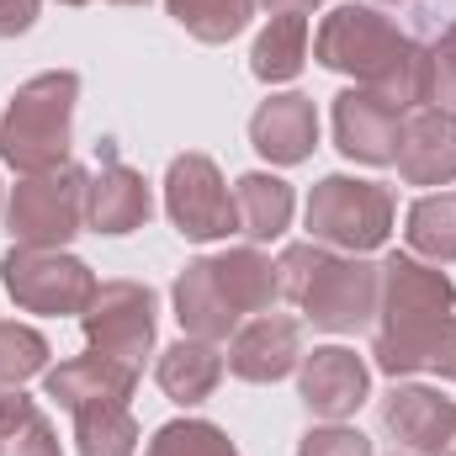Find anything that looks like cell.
Segmentation results:
<instances>
[{
	"label": "cell",
	"instance_id": "1",
	"mask_svg": "<svg viewBox=\"0 0 456 456\" xmlns=\"http://www.w3.org/2000/svg\"><path fill=\"white\" fill-rule=\"evenodd\" d=\"M314 59L335 75H350L355 86L377 91L398 112L430 107V48L398 32V21L377 5L345 0L314 32Z\"/></svg>",
	"mask_w": 456,
	"mask_h": 456
},
{
	"label": "cell",
	"instance_id": "2",
	"mask_svg": "<svg viewBox=\"0 0 456 456\" xmlns=\"http://www.w3.org/2000/svg\"><path fill=\"white\" fill-rule=\"evenodd\" d=\"M456 319V281L409 255V249H393L382 265H377V335H371V361L377 371H387L393 382L414 377V371H430L441 335Z\"/></svg>",
	"mask_w": 456,
	"mask_h": 456
},
{
	"label": "cell",
	"instance_id": "3",
	"mask_svg": "<svg viewBox=\"0 0 456 456\" xmlns=\"http://www.w3.org/2000/svg\"><path fill=\"white\" fill-rule=\"evenodd\" d=\"M281 297L324 335H355L377 319V265L366 255H340L330 244L297 239L276 260Z\"/></svg>",
	"mask_w": 456,
	"mask_h": 456
},
{
	"label": "cell",
	"instance_id": "4",
	"mask_svg": "<svg viewBox=\"0 0 456 456\" xmlns=\"http://www.w3.org/2000/svg\"><path fill=\"white\" fill-rule=\"evenodd\" d=\"M75 102H80V75L75 69H48L16 86L11 107L0 117V159L16 175H43L69 165L75 143Z\"/></svg>",
	"mask_w": 456,
	"mask_h": 456
},
{
	"label": "cell",
	"instance_id": "5",
	"mask_svg": "<svg viewBox=\"0 0 456 456\" xmlns=\"http://www.w3.org/2000/svg\"><path fill=\"white\" fill-rule=\"evenodd\" d=\"M303 224L314 244H330L340 255H371L387 244V233L398 224V202L382 181H361V175H324L308 191Z\"/></svg>",
	"mask_w": 456,
	"mask_h": 456
},
{
	"label": "cell",
	"instance_id": "6",
	"mask_svg": "<svg viewBox=\"0 0 456 456\" xmlns=\"http://www.w3.org/2000/svg\"><path fill=\"white\" fill-rule=\"evenodd\" d=\"M86 181L91 170L59 165L43 175H21L5 197V233L27 249H64L86 228Z\"/></svg>",
	"mask_w": 456,
	"mask_h": 456
},
{
	"label": "cell",
	"instance_id": "7",
	"mask_svg": "<svg viewBox=\"0 0 456 456\" xmlns=\"http://www.w3.org/2000/svg\"><path fill=\"white\" fill-rule=\"evenodd\" d=\"M0 281L11 292V303L21 314H43V319H64V314H86L96 297V271L69 255V249H27L11 244L0 255Z\"/></svg>",
	"mask_w": 456,
	"mask_h": 456
},
{
	"label": "cell",
	"instance_id": "8",
	"mask_svg": "<svg viewBox=\"0 0 456 456\" xmlns=\"http://www.w3.org/2000/svg\"><path fill=\"white\" fill-rule=\"evenodd\" d=\"M165 213H170L181 239H197V244L239 233L233 191H228L224 170L208 154H175L170 159V170H165Z\"/></svg>",
	"mask_w": 456,
	"mask_h": 456
},
{
	"label": "cell",
	"instance_id": "9",
	"mask_svg": "<svg viewBox=\"0 0 456 456\" xmlns=\"http://www.w3.org/2000/svg\"><path fill=\"white\" fill-rule=\"evenodd\" d=\"M80 330L96 355H112L122 366L143 371V355L154 350V330H159L154 292L143 281H102L91 308L80 314Z\"/></svg>",
	"mask_w": 456,
	"mask_h": 456
},
{
	"label": "cell",
	"instance_id": "10",
	"mask_svg": "<svg viewBox=\"0 0 456 456\" xmlns=\"http://www.w3.org/2000/svg\"><path fill=\"white\" fill-rule=\"evenodd\" d=\"M297 398L319 419H350L371 398V371L345 345H314L297 361Z\"/></svg>",
	"mask_w": 456,
	"mask_h": 456
},
{
	"label": "cell",
	"instance_id": "11",
	"mask_svg": "<svg viewBox=\"0 0 456 456\" xmlns=\"http://www.w3.org/2000/svg\"><path fill=\"white\" fill-rule=\"evenodd\" d=\"M297 361H303V324L292 314H255V319H244L224 355L228 371L239 382H255V387L292 377Z\"/></svg>",
	"mask_w": 456,
	"mask_h": 456
},
{
	"label": "cell",
	"instance_id": "12",
	"mask_svg": "<svg viewBox=\"0 0 456 456\" xmlns=\"http://www.w3.org/2000/svg\"><path fill=\"white\" fill-rule=\"evenodd\" d=\"M403 143V112L366 86L335 96V149L355 165H393Z\"/></svg>",
	"mask_w": 456,
	"mask_h": 456
},
{
	"label": "cell",
	"instance_id": "13",
	"mask_svg": "<svg viewBox=\"0 0 456 456\" xmlns=\"http://www.w3.org/2000/svg\"><path fill=\"white\" fill-rule=\"evenodd\" d=\"M249 143L260 159L271 165H303L314 149H319V112H314V96L303 91H276L265 96L255 117H249Z\"/></svg>",
	"mask_w": 456,
	"mask_h": 456
},
{
	"label": "cell",
	"instance_id": "14",
	"mask_svg": "<svg viewBox=\"0 0 456 456\" xmlns=\"http://www.w3.org/2000/svg\"><path fill=\"white\" fill-rule=\"evenodd\" d=\"M452 425H456V398L436 393V387L398 382V387L382 398V430L414 456H436L446 446Z\"/></svg>",
	"mask_w": 456,
	"mask_h": 456
},
{
	"label": "cell",
	"instance_id": "15",
	"mask_svg": "<svg viewBox=\"0 0 456 456\" xmlns=\"http://www.w3.org/2000/svg\"><path fill=\"white\" fill-rule=\"evenodd\" d=\"M149 213H154V197L133 165L102 159V170H91V181H86V228L91 233L122 239V233L149 224Z\"/></svg>",
	"mask_w": 456,
	"mask_h": 456
},
{
	"label": "cell",
	"instance_id": "16",
	"mask_svg": "<svg viewBox=\"0 0 456 456\" xmlns=\"http://www.w3.org/2000/svg\"><path fill=\"white\" fill-rule=\"evenodd\" d=\"M398 175L403 186H452L456 181V112L446 107H419L403 117V143H398Z\"/></svg>",
	"mask_w": 456,
	"mask_h": 456
},
{
	"label": "cell",
	"instance_id": "17",
	"mask_svg": "<svg viewBox=\"0 0 456 456\" xmlns=\"http://www.w3.org/2000/svg\"><path fill=\"white\" fill-rule=\"evenodd\" d=\"M133 387H138V371L112 361V355H96V350L91 355H75V361H59V366L43 371V393L64 414L91 409V403H127Z\"/></svg>",
	"mask_w": 456,
	"mask_h": 456
},
{
	"label": "cell",
	"instance_id": "18",
	"mask_svg": "<svg viewBox=\"0 0 456 456\" xmlns=\"http://www.w3.org/2000/svg\"><path fill=\"white\" fill-rule=\"evenodd\" d=\"M170 303H175V324H181L186 340L228 345L233 340V330H239V314L228 308V297L218 292V281H213V260H208V255L191 260V265L175 276Z\"/></svg>",
	"mask_w": 456,
	"mask_h": 456
},
{
	"label": "cell",
	"instance_id": "19",
	"mask_svg": "<svg viewBox=\"0 0 456 456\" xmlns=\"http://www.w3.org/2000/svg\"><path fill=\"white\" fill-rule=\"evenodd\" d=\"M154 382H159V393H165L170 403L197 409V403H208V398L218 393V382H224V350L208 345V340H186V335H181L175 345L159 350Z\"/></svg>",
	"mask_w": 456,
	"mask_h": 456
},
{
	"label": "cell",
	"instance_id": "20",
	"mask_svg": "<svg viewBox=\"0 0 456 456\" xmlns=\"http://www.w3.org/2000/svg\"><path fill=\"white\" fill-rule=\"evenodd\" d=\"M213 260V281L228 297V308L244 319V314H271V303L281 297V271L271 255H260L255 244H239L224 255H208Z\"/></svg>",
	"mask_w": 456,
	"mask_h": 456
},
{
	"label": "cell",
	"instance_id": "21",
	"mask_svg": "<svg viewBox=\"0 0 456 456\" xmlns=\"http://www.w3.org/2000/svg\"><path fill=\"white\" fill-rule=\"evenodd\" d=\"M233 208H239V233H244V239L271 244V239H281V233L292 228L297 197H292V186H287L281 175L249 170V175L233 181Z\"/></svg>",
	"mask_w": 456,
	"mask_h": 456
},
{
	"label": "cell",
	"instance_id": "22",
	"mask_svg": "<svg viewBox=\"0 0 456 456\" xmlns=\"http://www.w3.org/2000/svg\"><path fill=\"white\" fill-rule=\"evenodd\" d=\"M308 64V16H271L249 48V75L265 86L297 80Z\"/></svg>",
	"mask_w": 456,
	"mask_h": 456
},
{
	"label": "cell",
	"instance_id": "23",
	"mask_svg": "<svg viewBox=\"0 0 456 456\" xmlns=\"http://www.w3.org/2000/svg\"><path fill=\"white\" fill-rule=\"evenodd\" d=\"M0 456H64L53 419L11 382H0Z\"/></svg>",
	"mask_w": 456,
	"mask_h": 456
},
{
	"label": "cell",
	"instance_id": "24",
	"mask_svg": "<svg viewBox=\"0 0 456 456\" xmlns=\"http://www.w3.org/2000/svg\"><path fill=\"white\" fill-rule=\"evenodd\" d=\"M403 244L409 255L430 260V265H452L456 260V191H430L409 208L403 218Z\"/></svg>",
	"mask_w": 456,
	"mask_h": 456
},
{
	"label": "cell",
	"instance_id": "25",
	"mask_svg": "<svg viewBox=\"0 0 456 456\" xmlns=\"http://www.w3.org/2000/svg\"><path fill=\"white\" fill-rule=\"evenodd\" d=\"M75 452L80 456H138V419L127 403H91V409H75Z\"/></svg>",
	"mask_w": 456,
	"mask_h": 456
},
{
	"label": "cell",
	"instance_id": "26",
	"mask_svg": "<svg viewBox=\"0 0 456 456\" xmlns=\"http://www.w3.org/2000/svg\"><path fill=\"white\" fill-rule=\"evenodd\" d=\"M165 11L175 16V27H186L197 43H233L249 16H255V0H165Z\"/></svg>",
	"mask_w": 456,
	"mask_h": 456
},
{
	"label": "cell",
	"instance_id": "27",
	"mask_svg": "<svg viewBox=\"0 0 456 456\" xmlns=\"http://www.w3.org/2000/svg\"><path fill=\"white\" fill-rule=\"evenodd\" d=\"M48 340L32 330V324H16V319H0V382L21 387L27 377H43L48 371Z\"/></svg>",
	"mask_w": 456,
	"mask_h": 456
},
{
	"label": "cell",
	"instance_id": "28",
	"mask_svg": "<svg viewBox=\"0 0 456 456\" xmlns=\"http://www.w3.org/2000/svg\"><path fill=\"white\" fill-rule=\"evenodd\" d=\"M143 456H239L218 425L208 419H170L154 430V441L143 446Z\"/></svg>",
	"mask_w": 456,
	"mask_h": 456
},
{
	"label": "cell",
	"instance_id": "29",
	"mask_svg": "<svg viewBox=\"0 0 456 456\" xmlns=\"http://www.w3.org/2000/svg\"><path fill=\"white\" fill-rule=\"evenodd\" d=\"M297 456H377V452H371V441H366L355 425L324 419V425H314V430L297 441Z\"/></svg>",
	"mask_w": 456,
	"mask_h": 456
},
{
	"label": "cell",
	"instance_id": "30",
	"mask_svg": "<svg viewBox=\"0 0 456 456\" xmlns=\"http://www.w3.org/2000/svg\"><path fill=\"white\" fill-rule=\"evenodd\" d=\"M430 107L456 112V21L430 43Z\"/></svg>",
	"mask_w": 456,
	"mask_h": 456
},
{
	"label": "cell",
	"instance_id": "31",
	"mask_svg": "<svg viewBox=\"0 0 456 456\" xmlns=\"http://www.w3.org/2000/svg\"><path fill=\"white\" fill-rule=\"evenodd\" d=\"M37 5H43V0H0V37H21V32H32Z\"/></svg>",
	"mask_w": 456,
	"mask_h": 456
},
{
	"label": "cell",
	"instance_id": "32",
	"mask_svg": "<svg viewBox=\"0 0 456 456\" xmlns=\"http://www.w3.org/2000/svg\"><path fill=\"white\" fill-rule=\"evenodd\" d=\"M430 371H436V377H446V382H456V319L446 324V335H441V350H436Z\"/></svg>",
	"mask_w": 456,
	"mask_h": 456
},
{
	"label": "cell",
	"instance_id": "33",
	"mask_svg": "<svg viewBox=\"0 0 456 456\" xmlns=\"http://www.w3.org/2000/svg\"><path fill=\"white\" fill-rule=\"evenodd\" d=\"M271 16H308V11H319L324 0H260Z\"/></svg>",
	"mask_w": 456,
	"mask_h": 456
},
{
	"label": "cell",
	"instance_id": "34",
	"mask_svg": "<svg viewBox=\"0 0 456 456\" xmlns=\"http://www.w3.org/2000/svg\"><path fill=\"white\" fill-rule=\"evenodd\" d=\"M436 456H456V425H452V436H446V446H441Z\"/></svg>",
	"mask_w": 456,
	"mask_h": 456
},
{
	"label": "cell",
	"instance_id": "35",
	"mask_svg": "<svg viewBox=\"0 0 456 456\" xmlns=\"http://www.w3.org/2000/svg\"><path fill=\"white\" fill-rule=\"evenodd\" d=\"M112 5H149V0H112Z\"/></svg>",
	"mask_w": 456,
	"mask_h": 456
},
{
	"label": "cell",
	"instance_id": "36",
	"mask_svg": "<svg viewBox=\"0 0 456 456\" xmlns=\"http://www.w3.org/2000/svg\"><path fill=\"white\" fill-rule=\"evenodd\" d=\"M59 5H91V0H59Z\"/></svg>",
	"mask_w": 456,
	"mask_h": 456
},
{
	"label": "cell",
	"instance_id": "37",
	"mask_svg": "<svg viewBox=\"0 0 456 456\" xmlns=\"http://www.w3.org/2000/svg\"><path fill=\"white\" fill-rule=\"evenodd\" d=\"M382 5H403V0H382Z\"/></svg>",
	"mask_w": 456,
	"mask_h": 456
},
{
	"label": "cell",
	"instance_id": "38",
	"mask_svg": "<svg viewBox=\"0 0 456 456\" xmlns=\"http://www.w3.org/2000/svg\"><path fill=\"white\" fill-rule=\"evenodd\" d=\"M393 456H414V452H393Z\"/></svg>",
	"mask_w": 456,
	"mask_h": 456
},
{
	"label": "cell",
	"instance_id": "39",
	"mask_svg": "<svg viewBox=\"0 0 456 456\" xmlns=\"http://www.w3.org/2000/svg\"><path fill=\"white\" fill-rule=\"evenodd\" d=\"M0 208H5V191H0Z\"/></svg>",
	"mask_w": 456,
	"mask_h": 456
}]
</instances>
